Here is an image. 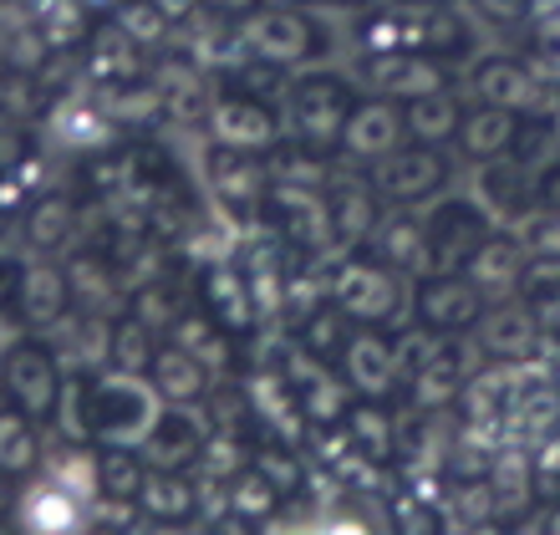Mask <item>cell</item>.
I'll use <instances>...</instances> for the list:
<instances>
[{"mask_svg":"<svg viewBox=\"0 0 560 535\" xmlns=\"http://www.w3.org/2000/svg\"><path fill=\"white\" fill-rule=\"evenodd\" d=\"M209 5H214V11H230V15H245L255 0H209Z\"/></svg>","mask_w":560,"mask_h":535,"instance_id":"obj_47","label":"cell"},{"mask_svg":"<svg viewBox=\"0 0 560 535\" xmlns=\"http://www.w3.org/2000/svg\"><path fill=\"white\" fill-rule=\"evenodd\" d=\"M72 224H77V209L61 194H46V199H36L26 209V240L36 251H57L61 240L72 235Z\"/></svg>","mask_w":560,"mask_h":535,"instance_id":"obj_26","label":"cell"},{"mask_svg":"<svg viewBox=\"0 0 560 535\" xmlns=\"http://www.w3.org/2000/svg\"><path fill=\"white\" fill-rule=\"evenodd\" d=\"M443 178H448L443 153L433 143H418V149L387 153L383 164H377V194L393 199V205H418V199L443 189Z\"/></svg>","mask_w":560,"mask_h":535,"instance_id":"obj_5","label":"cell"},{"mask_svg":"<svg viewBox=\"0 0 560 535\" xmlns=\"http://www.w3.org/2000/svg\"><path fill=\"white\" fill-rule=\"evenodd\" d=\"M347 423H352V439L362 449H368V454H377V460H383L387 449H393V429H387V418L377 414V408H352V418H347Z\"/></svg>","mask_w":560,"mask_h":535,"instance_id":"obj_37","label":"cell"},{"mask_svg":"<svg viewBox=\"0 0 560 535\" xmlns=\"http://www.w3.org/2000/svg\"><path fill=\"white\" fill-rule=\"evenodd\" d=\"M138 51H143V46H138L118 21H113V26H97V36H92V72L113 77V82H133L138 67H143Z\"/></svg>","mask_w":560,"mask_h":535,"instance_id":"obj_25","label":"cell"},{"mask_svg":"<svg viewBox=\"0 0 560 535\" xmlns=\"http://www.w3.org/2000/svg\"><path fill=\"white\" fill-rule=\"evenodd\" d=\"M280 500V490L270 485L260 469H250V475H235V490H230V505H235V515H245V521H260V515H270Z\"/></svg>","mask_w":560,"mask_h":535,"instance_id":"obj_35","label":"cell"},{"mask_svg":"<svg viewBox=\"0 0 560 535\" xmlns=\"http://www.w3.org/2000/svg\"><path fill=\"white\" fill-rule=\"evenodd\" d=\"M214 535H250V521H245V515H230V521L214 525Z\"/></svg>","mask_w":560,"mask_h":535,"instance_id":"obj_46","label":"cell"},{"mask_svg":"<svg viewBox=\"0 0 560 535\" xmlns=\"http://www.w3.org/2000/svg\"><path fill=\"white\" fill-rule=\"evenodd\" d=\"M15 312L26 327H51L67 316V301H72V281L61 276L57 266H31L21 281H15Z\"/></svg>","mask_w":560,"mask_h":535,"instance_id":"obj_11","label":"cell"},{"mask_svg":"<svg viewBox=\"0 0 560 535\" xmlns=\"http://www.w3.org/2000/svg\"><path fill=\"white\" fill-rule=\"evenodd\" d=\"M540 251H546V260H560V214L550 224H540Z\"/></svg>","mask_w":560,"mask_h":535,"instance_id":"obj_44","label":"cell"},{"mask_svg":"<svg viewBox=\"0 0 560 535\" xmlns=\"http://www.w3.org/2000/svg\"><path fill=\"white\" fill-rule=\"evenodd\" d=\"M5 398L11 408H21L26 418H46L57 408V393H61V372H57V357L46 352V347H31L21 342L15 352H5Z\"/></svg>","mask_w":560,"mask_h":535,"instance_id":"obj_3","label":"cell"},{"mask_svg":"<svg viewBox=\"0 0 560 535\" xmlns=\"http://www.w3.org/2000/svg\"><path fill=\"white\" fill-rule=\"evenodd\" d=\"M515 138H520L515 113H510V107H494V103L474 107L469 118L458 123V143H464V153H469V159H479V164L504 159V153L515 149Z\"/></svg>","mask_w":560,"mask_h":535,"instance_id":"obj_14","label":"cell"},{"mask_svg":"<svg viewBox=\"0 0 560 535\" xmlns=\"http://www.w3.org/2000/svg\"><path fill=\"white\" fill-rule=\"evenodd\" d=\"M479 97L520 113V107H530L535 97H540V88H535V77L525 72V67H515V61H485V67H479Z\"/></svg>","mask_w":560,"mask_h":535,"instance_id":"obj_22","label":"cell"},{"mask_svg":"<svg viewBox=\"0 0 560 535\" xmlns=\"http://www.w3.org/2000/svg\"><path fill=\"white\" fill-rule=\"evenodd\" d=\"M428 230V266L439 270H464L474 260V251L489 240L485 214L474 205H439L423 220Z\"/></svg>","mask_w":560,"mask_h":535,"instance_id":"obj_4","label":"cell"},{"mask_svg":"<svg viewBox=\"0 0 560 535\" xmlns=\"http://www.w3.org/2000/svg\"><path fill=\"white\" fill-rule=\"evenodd\" d=\"M402 133H408L402 107L372 97V103L352 107V118H347V128H341V149L352 153V159H372V164H383L387 153H398Z\"/></svg>","mask_w":560,"mask_h":535,"instance_id":"obj_10","label":"cell"},{"mask_svg":"<svg viewBox=\"0 0 560 535\" xmlns=\"http://www.w3.org/2000/svg\"><path fill=\"white\" fill-rule=\"evenodd\" d=\"M368 77L383 88V97H423V92H439V67L428 57H372Z\"/></svg>","mask_w":560,"mask_h":535,"instance_id":"obj_16","label":"cell"},{"mask_svg":"<svg viewBox=\"0 0 560 535\" xmlns=\"http://www.w3.org/2000/svg\"><path fill=\"white\" fill-rule=\"evenodd\" d=\"M153 383H159L163 398H174V403H194V398H205L209 393V368L199 362V357H189L184 347H159L153 352Z\"/></svg>","mask_w":560,"mask_h":535,"instance_id":"obj_15","label":"cell"},{"mask_svg":"<svg viewBox=\"0 0 560 535\" xmlns=\"http://www.w3.org/2000/svg\"><path fill=\"white\" fill-rule=\"evenodd\" d=\"M347 337H352V332H347V312H316L311 316V327H306V347L311 352H337V347H347Z\"/></svg>","mask_w":560,"mask_h":535,"instance_id":"obj_38","label":"cell"},{"mask_svg":"<svg viewBox=\"0 0 560 535\" xmlns=\"http://www.w3.org/2000/svg\"><path fill=\"white\" fill-rule=\"evenodd\" d=\"M331 535H362V531H357V525H347V521H341V525H337V531H331Z\"/></svg>","mask_w":560,"mask_h":535,"instance_id":"obj_51","label":"cell"},{"mask_svg":"<svg viewBox=\"0 0 560 535\" xmlns=\"http://www.w3.org/2000/svg\"><path fill=\"white\" fill-rule=\"evenodd\" d=\"M383 255H387V266H398V270L428 266V230H423V220L383 224Z\"/></svg>","mask_w":560,"mask_h":535,"instance_id":"obj_29","label":"cell"},{"mask_svg":"<svg viewBox=\"0 0 560 535\" xmlns=\"http://www.w3.org/2000/svg\"><path fill=\"white\" fill-rule=\"evenodd\" d=\"M0 535H21V525H15L11 515H5V521H0Z\"/></svg>","mask_w":560,"mask_h":535,"instance_id":"obj_50","label":"cell"},{"mask_svg":"<svg viewBox=\"0 0 560 535\" xmlns=\"http://www.w3.org/2000/svg\"><path fill=\"white\" fill-rule=\"evenodd\" d=\"M159 535H174V531H168V525H163V531H159Z\"/></svg>","mask_w":560,"mask_h":535,"instance_id":"obj_54","label":"cell"},{"mask_svg":"<svg viewBox=\"0 0 560 535\" xmlns=\"http://www.w3.org/2000/svg\"><path fill=\"white\" fill-rule=\"evenodd\" d=\"M153 423H159L153 393H148L143 383H133V372H118V377L92 383V433H97V439L128 449V444H143Z\"/></svg>","mask_w":560,"mask_h":535,"instance_id":"obj_1","label":"cell"},{"mask_svg":"<svg viewBox=\"0 0 560 535\" xmlns=\"http://www.w3.org/2000/svg\"><path fill=\"white\" fill-rule=\"evenodd\" d=\"M214 184L230 205H255L266 194V178L255 168V153H230V159H214Z\"/></svg>","mask_w":560,"mask_h":535,"instance_id":"obj_27","label":"cell"},{"mask_svg":"<svg viewBox=\"0 0 560 535\" xmlns=\"http://www.w3.org/2000/svg\"><path fill=\"white\" fill-rule=\"evenodd\" d=\"M398 535H439V521H433V510L398 505Z\"/></svg>","mask_w":560,"mask_h":535,"instance_id":"obj_42","label":"cell"},{"mask_svg":"<svg viewBox=\"0 0 560 535\" xmlns=\"http://www.w3.org/2000/svg\"><path fill=\"white\" fill-rule=\"evenodd\" d=\"M205 301H209V316L220 322V327L240 332V327H250V316H255V291L245 286V276L230 266H214L205 276Z\"/></svg>","mask_w":560,"mask_h":535,"instance_id":"obj_17","label":"cell"},{"mask_svg":"<svg viewBox=\"0 0 560 535\" xmlns=\"http://www.w3.org/2000/svg\"><path fill=\"white\" fill-rule=\"evenodd\" d=\"M0 403H5V377H0Z\"/></svg>","mask_w":560,"mask_h":535,"instance_id":"obj_52","label":"cell"},{"mask_svg":"<svg viewBox=\"0 0 560 535\" xmlns=\"http://www.w3.org/2000/svg\"><path fill=\"white\" fill-rule=\"evenodd\" d=\"M138 322L153 332H159L163 322H178V306L168 301V291H143V296H138Z\"/></svg>","mask_w":560,"mask_h":535,"instance_id":"obj_40","label":"cell"},{"mask_svg":"<svg viewBox=\"0 0 560 535\" xmlns=\"http://www.w3.org/2000/svg\"><path fill=\"white\" fill-rule=\"evenodd\" d=\"M11 510H15V475H5V469H0V521H5Z\"/></svg>","mask_w":560,"mask_h":535,"instance_id":"obj_45","label":"cell"},{"mask_svg":"<svg viewBox=\"0 0 560 535\" xmlns=\"http://www.w3.org/2000/svg\"><path fill=\"white\" fill-rule=\"evenodd\" d=\"M255 469H260L276 490H295V479H301V469H295L280 449H260V454H255Z\"/></svg>","mask_w":560,"mask_h":535,"instance_id":"obj_39","label":"cell"},{"mask_svg":"<svg viewBox=\"0 0 560 535\" xmlns=\"http://www.w3.org/2000/svg\"><path fill=\"white\" fill-rule=\"evenodd\" d=\"M479 342H485L494 357H525L535 342H540V322H535V312H525V306H500V312L485 316Z\"/></svg>","mask_w":560,"mask_h":535,"instance_id":"obj_18","label":"cell"},{"mask_svg":"<svg viewBox=\"0 0 560 535\" xmlns=\"http://www.w3.org/2000/svg\"><path fill=\"white\" fill-rule=\"evenodd\" d=\"M291 118H295L301 149L322 153V149H331V143H341V128L352 118V97H347V88L331 82V77H311V82L295 88Z\"/></svg>","mask_w":560,"mask_h":535,"instance_id":"obj_2","label":"cell"},{"mask_svg":"<svg viewBox=\"0 0 560 535\" xmlns=\"http://www.w3.org/2000/svg\"><path fill=\"white\" fill-rule=\"evenodd\" d=\"M546 535H560V510H550V521H546Z\"/></svg>","mask_w":560,"mask_h":535,"instance_id":"obj_49","label":"cell"},{"mask_svg":"<svg viewBox=\"0 0 560 535\" xmlns=\"http://www.w3.org/2000/svg\"><path fill=\"white\" fill-rule=\"evenodd\" d=\"M525 5H530V0H479V11L494 15V21H520Z\"/></svg>","mask_w":560,"mask_h":535,"instance_id":"obj_43","label":"cell"},{"mask_svg":"<svg viewBox=\"0 0 560 535\" xmlns=\"http://www.w3.org/2000/svg\"><path fill=\"white\" fill-rule=\"evenodd\" d=\"M209 133L220 138V149H230V153H270L280 143V128L270 118V107L255 103V97H224V103H214Z\"/></svg>","mask_w":560,"mask_h":535,"instance_id":"obj_8","label":"cell"},{"mask_svg":"<svg viewBox=\"0 0 560 535\" xmlns=\"http://www.w3.org/2000/svg\"><path fill=\"white\" fill-rule=\"evenodd\" d=\"M138 505L159 525H178L194 515V485L184 475H174V469H153L143 479V490H138Z\"/></svg>","mask_w":560,"mask_h":535,"instance_id":"obj_20","label":"cell"},{"mask_svg":"<svg viewBox=\"0 0 560 535\" xmlns=\"http://www.w3.org/2000/svg\"><path fill=\"white\" fill-rule=\"evenodd\" d=\"M326 214H331V230H337L341 240H368L372 230H377V189H368V184H341L337 194H331V205H326Z\"/></svg>","mask_w":560,"mask_h":535,"instance_id":"obj_23","label":"cell"},{"mask_svg":"<svg viewBox=\"0 0 560 535\" xmlns=\"http://www.w3.org/2000/svg\"><path fill=\"white\" fill-rule=\"evenodd\" d=\"M464 276H469L479 291H510V286H520V276H525V260H520V251L510 240L489 235L485 245L474 251L469 266H464Z\"/></svg>","mask_w":560,"mask_h":535,"instance_id":"obj_21","label":"cell"},{"mask_svg":"<svg viewBox=\"0 0 560 535\" xmlns=\"http://www.w3.org/2000/svg\"><path fill=\"white\" fill-rule=\"evenodd\" d=\"M485 312V291L464 276V270H439L433 281L418 291V316L433 332H464Z\"/></svg>","mask_w":560,"mask_h":535,"instance_id":"obj_7","label":"cell"},{"mask_svg":"<svg viewBox=\"0 0 560 535\" xmlns=\"http://www.w3.org/2000/svg\"><path fill=\"white\" fill-rule=\"evenodd\" d=\"M402 123H408V133H413L418 143H433V149H439L443 138H458L464 113H458V103L448 92H423V97H408Z\"/></svg>","mask_w":560,"mask_h":535,"instance_id":"obj_19","label":"cell"},{"mask_svg":"<svg viewBox=\"0 0 560 535\" xmlns=\"http://www.w3.org/2000/svg\"><path fill=\"white\" fill-rule=\"evenodd\" d=\"M57 423L67 439H88L92 433V377H67L57 393Z\"/></svg>","mask_w":560,"mask_h":535,"instance_id":"obj_31","label":"cell"},{"mask_svg":"<svg viewBox=\"0 0 560 535\" xmlns=\"http://www.w3.org/2000/svg\"><path fill=\"white\" fill-rule=\"evenodd\" d=\"M240 46L260 61H301L311 51V26L295 11H250L240 21Z\"/></svg>","mask_w":560,"mask_h":535,"instance_id":"obj_9","label":"cell"},{"mask_svg":"<svg viewBox=\"0 0 560 535\" xmlns=\"http://www.w3.org/2000/svg\"><path fill=\"white\" fill-rule=\"evenodd\" d=\"M301 393H306V408L311 418H341V408H347V387L337 383V377H326L322 368H311V377H301Z\"/></svg>","mask_w":560,"mask_h":535,"instance_id":"obj_36","label":"cell"},{"mask_svg":"<svg viewBox=\"0 0 560 535\" xmlns=\"http://www.w3.org/2000/svg\"><path fill=\"white\" fill-rule=\"evenodd\" d=\"M413 5H433V0H413Z\"/></svg>","mask_w":560,"mask_h":535,"instance_id":"obj_53","label":"cell"},{"mask_svg":"<svg viewBox=\"0 0 560 535\" xmlns=\"http://www.w3.org/2000/svg\"><path fill=\"white\" fill-rule=\"evenodd\" d=\"M118 26L128 31L138 46H159L163 31H168V11H163L159 0H128L118 11Z\"/></svg>","mask_w":560,"mask_h":535,"instance_id":"obj_34","label":"cell"},{"mask_svg":"<svg viewBox=\"0 0 560 535\" xmlns=\"http://www.w3.org/2000/svg\"><path fill=\"white\" fill-rule=\"evenodd\" d=\"M72 521H77V505H72V495H61V490H42L26 505V531L31 535H67Z\"/></svg>","mask_w":560,"mask_h":535,"instance_id":"obj_33","label":"cell"},{"mask_svg":"<svg viewBox=\"0 0 560 535\" xmlns=\"http://www.w3.org/2000/svg\"><path fill=\"white\" fill-rule=\"evenodd\" d=\"M159 5H163V11H168V21H178V15H184V11H189V5H194V0H159Z\"/></svg>","mask_w":560,"mask_h":535,"instance_id":"obj_48","label":"cell"},{"mask_svg":"<svg viewBox=\"0 0 560 535\" xmlns=\"http://www.w3.org/2000/svg\"><path fill=\"white\" fill-rule=\"evenodd\" d=\"M153 327H143L138 316H128V322H118L113 327V362H118V372H148L153 368Z\"/></svg>","mask_w":560,"mask_h":535,"instance_id":"obj_30","label":"cell"},{"mask_svg":"<svg viewBox=\"0 0 560 535\" xmlns=\"http://www.w3.org/2000/svg\"><path fill=\"white\" fill-rule=\"evenodd\" d=\"M42 460V444H36V418H26L21 408H0V469L5 475H31Z\"/></svg>","mask_w":560,"mask_h":535,"instance_id":"obj_24","label":"cell"},{"mask_svg":"<svg viewBox=\"0 0 560 535\" xmlns=\"http://www.w3.org/2000/svg\"><path fill=\"white\" fill-rule=\"evenodd\" d=\"M331 296L357 322H383L398 301V276H393V266H377V260H347L331 281Z\"/></svg>","mask_w":560,"mask_h":535,"instance_id":"obj_6","label":"cell"},{"mask_svg":"<svg viewBox=\"0 0 560 535\" xmlns=\"http://www.w3.org/2000/svg\"><path fill=\"white\" fill-rule=\"evenodd\" d=\"M0 113H5V118H21V113H31V82L21 72L0 77Z\"/></svg>","mask_w":560,"mask_h":535,"instance_id":"obj_41","label":"cell"},{"mask_svg":"<svg viewBox=\"0 0 560 535\" xmlns=\"http://www.w3.org/2000/svg\"><path fill=\"white\" fill-rule=\"evenodd\" d=\"M143 479H148V464L133 460V454H128V449H118V444L97 460V485H103L113 500H138Z\"/></svg>","mask_w":560,"mask_h":535,"instance_id":"obj_28","label":"cell"},{"mask_svg":"<svg viewBox=\"0 0 560 535\" xmlns=\"http://www.w3.org/2000/svg\"><path fill=\"white\" fill-rule=\"evenodd\" d=\"M174 337H178V347H184L189 357H199L205 368H220V362H224V347H220L224 342V327L214 322V316H189V322L178 316Z\"/></svg>","mask_w":560,"mask_h":535,"instance_id":"obj_32","label":"cell"},{"mask_svg":"<svg viewBox=\"0 0 560 535\" xmlns=\"http://www.w3.org/2000/svg\"><path fill=\"white\" fill-rule=\"evenodd\" d=\"M205 454V429L194 423L189 414H163L143 439V464L148 469H184Z\"/></svg>","mask_w":560,"mask_h":535,"instance_id":"obj_12","label":"cell"},{"mask_svg":"<svg viewBox=\"0 0 560 535\" xmlns=\"http://www.w3.org/2000/svg\"><path fill=\"white\" fill-rule=\"evenodd\" d=\"M341 362H347V383H352L357 393H368V398H383L387 387H393V377H398V352H393L377 332L347 337Z\"/></svg>","mask_w":560,"mask_h":535,"instance_id":"obj_13","label":"cell"}]
</instances>
